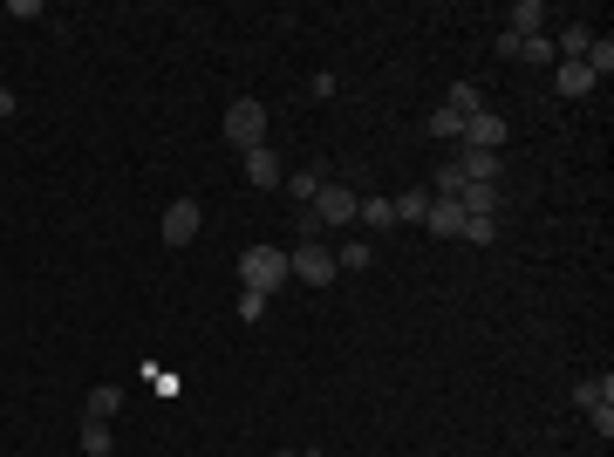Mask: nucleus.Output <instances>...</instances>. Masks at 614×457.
Returning <instances> with one entry per match:
<instances>
[{"label":"nucleus","instance_id":"obj_12","mask_svg":"<svg viewBox=\"0 0 614 457\" xmlns=\"http://www.w3.org/2000/svg\"><path fill=\"white\" fill-rule=\"evenodd\" d=\"M458 212H471V219H499V185H464Z\"/></svg>","mask_w":614,"mask_h":457},{"label":"nucleus","instance_id":"obj_9","mask_svg":"<svg viewBox=\"0 0 614 457\" xmlns=\"http://www.w3.org/2000/svg\"><path fill=\"white\" fill-rule=\"evenodd\" d=\"M423 226L437 232V239H458V232H464V212H458V198H430V212H423Z\"/></svg>","mask_w":614,"mask_h":457},{"label":"nucleus","instance_id":"obj_22","mask_svg":"<svg viewBox=\"0 0 614 457\" xmlns=\"http://www.w3.org/2000/svg\"><path fill=\"white\" fill-rule=\"evenodd\" d=\"M280 191H287L294 205H314V191H321V178H314V171H301V178H280Z\"/></svg>","mask_w":614,"mask_h":457},{"label":"nucleus","instance_id":"obj_24","mask_svg":"<svg viewBox=\"0 0 614 457\" xmlns=\"http://www.w3.org/2000/svg\"><path fill=\"white\" fill-rule=\"evenodd\" d=\"M464 246H492V219H471V212H464V232H458Z\"/></svg>","mask_w":614,"mask_h":457},{"label":"nucleus","instance_id":"obj_27","mask_svg":"<svg viewBox=\"0 0 614 457\" xmlns=\"http://www.w3.org/2000/svg\"><path fill=\"white\" fill-rule=\"evenodd\" d=\"M294 232H301V239H321V219H314V205H301V212H294Z\"/></svg>","mask_w":614,"mask_h":457},{"label":"nucleus","instance_id":"obj_17","mask_svg":"<svg viewBox=\"0 0 614 457\" xmlns=\"http://www.w3.org/2000/svg\"><path fill=\"white\" fill-rule=\"evenodd\" d=\"M444 110L458 116V123H471V116L485 110V96H478V89H471V82H458V89H451V103H444Z\"/></svg>","mask_w":614,"mask_h":457},{"label":"nucleus","instance_id":"obj_7","mask_svg":"<svg viewBox=\"0 0 614 457\" xmlns=\"http://www.w3.org/2000/svg\"><path fill=\"white\" fill-rule=\"evenodd\" d=\"M499 144H505V116L499 110H478L471 123H464V151H492L499 157Z\"/></svg>","mask_w":614,"mask_h":457},{"label":"nucleus","instance_id":"obj_10","mask_svg":"<svg viewBox=\"0 0 614 457\" xmlns=\"http://www.w3.org/2000/svg\"><path fill=\"white\" fill-rule=\"evenodd\" d=\"M539 28H546V7H539V0H519V7L505 14V35H512V41L539 35Z\"/></svg>","mask_w":614,"mask_h":457},{"label":"nucleus","instance_id":"obj_2","mask_svg":"<svg viewBox=\"0 0 614 457\" xmlns=\"http://www.w3.org/2000/svg\"><path fill=\"white\" fill-rule=\"evenodd\" d=\"M226 144L239 157L246 151H260V144H267V110H260V103H253V96H239V103H232L226 110Z\"/></svg>","mask_w":614,"mask_h":457},{"label":"nucleus","instance_id":"obj_3","mask_svg":"<svg viewBox=\"0 0 614 457\" xmlns=\"http://www.w3.org/2000/svg\"><path fill=\"white\" fill-rule=\"evenodd\" d=\"M287 280H307V287H328V280H335V253H328L321 239H301V246L287 253Z\"/></svg>","mask_w":614,"mask_h":457},{"label":"nucleus","instance_id":"obj_20","mask_svg":"<svg viewBox=\"0 0 614 457\" xmlns=\"http://www.w3.org/2000/svg\"><path fill=\"white\" fill-rule=\"evenodd\" d=\"M423 191H430V198H458V191H464L458 164H437V178H430V185H423Z\"/></svg>","mask_w":614,"mask_h":457},{"label":"nucleus","instance_id":"obj_30","mask_svg":"<svg viewBox=\"0 0 614 457\" xmlns=\"http://www.w3.org/2000/svg\"><path fill=\"white\" fill-rule=\"evenodd\" d=\"M301 457H321V451H301Z\"/></svg>","mask_w":614,"mask_h":457},{"label":"nucleus","instance_id":"obj_4","mask_svg":"<svg viewBox=\"0 0 614 457\" xmlns=\"http://www.w3.org/2000/svg\"><path fill=\"white\" fill-rule=\"evenodd\" d=\"M355 185H321L314 191V219H321V232H335V226H355Z\"/></svg>","mask_w":614,"mask_h":457},{"label":"nucleus","instance_id":"obj_15","mask_svg":"<svg viewBox=\"0 0 614 457\" xmlns=\"http://www.w3.org/2000/svg\"><path fill=\"white\" fill-rule=\"evenodd\" d=\"M553 89H560V96H587V89H594L587 62H553Z\"/></svg>","mask_w":614,"mask_h":457},{"label":"nucleus","instance_id":"obj_25","mask_svg":"<svg viewBox=\"0 0 614 457\" xmlns=\"http://www.w3.org/2000/svg\"><path fill=\"white\" fill-rule=\"evenodd\" d=\"M260 314H267V294H246V287H239V321H260Z\"/></svg>","mask_w":614,"mask_h":457},{"label":"nucleus","instance_id":"obj_8","mask_svg":"<svg viewBox=\"0 0 614 457\" xmlns=\"http://www.w3.org/2000/svg\"><path fill=\"white\" fill-rule=\"evenodd\" d=\"M451 164H458L464 185H499V157H492V151H458Z\"/></svg>","mask_w":614,"mask_h":457},{"label":"nucleus","instance_id":"obj_11","mask_svg":"<svg viewBox=\"0 0 614 457\" xmlns=\"http://www.w3.org/2000/svg\"><path fill=\"white\" fill-rule=\"evenodd\" d=\"M116 410H123V389H110V382H96V389L82 396V417H89V423H110Z\"/></svg>","mask_w":614,"mask_h":457},{"label":"nucleus","instance_id":"obj_6","mask_svg":"<svg viewBox=\"0 0 614 457\" xmlns=\"http://www.w3.org/2000/svg\"><path fill=\"white\" fill-rule=\"evenodd\" d=\"M198 219H205V212H198L192 198H171V205H164V246H192Z\"/></svg>","mask_w":614,"mask_h":457},{"label":"nucleus","instance_id":"obj_21","mask_svg":"<svg viewBox=\"0 0 614 457\" xmlns=\"http://www.w3.org/2000/svg\"><path fill=\"white\" fill-rule=\"evenodd\" d=\"M362 267H369V239H348L335 253V273H362Z\"/></svg>","mask_w":614,"mask_h":457},{"label":"nucleus","instance_id":"obj_29","mask_svg":"<svg viewBox=\"0 0 614 457\" xmlns=\"http://www.w3.org/2000/svg\"><path fill=\"white\" fill-rule=\"evenodd\" d=\"M273 457H301V451H273Z\"/></svg>","mask_w":614,"mask_h":457},{"label":"nucleus","instance_id":"obj_26","mask_svg":"<svg viewBox=\"0 0 614 457\" xmlns=\"http://www.w3.org/2000/svg\"><path fill=\"white\" fill-rule=\"evenodd\" d=\"M430 130H437V137H464V123L451 110H430Z\"/></svg>","mask_w":614,"mask_h":457},{"label":"nucleus","instance_id":"obj_28","mask_svg":"<svg viewBox=\"0 0 614 457\" xmlns=\"http://www.w3.org/2000/svg\"><path fill=\"white\" fill-rule=\"evenodd\" d=\"M7 116H14V89H0V123H7Z\"/></svg>","mask_w":614,"mask_h":457},{"label":"nucleus","instance_id":"obj_1","mask_svg":"<svg viewBox=\"0 0 614 457\" xmlns=\"http://www.w3.org/2000/svg\"><path fill=\"white\" fill-rule=\"evenodd\" d=\"M280 280H287V253L280 246H246L239 253V287L246 294H273Z\"/></svg>","mask_w":614,"mask_h":457},{"label":"nucleus","instance_id":"obj_13","mask_svg":"<svg viewBox=\"0 0 614 457\" xmlns=\"http://www.w3.org/2000/svg\"><path fill=\"white\" fill-rule=\"evenodd\" d=\"M246 185H260V191H273L280 185V157L260 144V151H246Z\"/></svg>","mask_w":614,"mask_h":457},{"label":"nucleus","instance_id":"obj_19","mask_svg":"<svg viewBox=\"0 0 614 457\" xmlns=\"http://www.w3.org/2000/svg\"><path fill=\"white\" fill-rule=\"evenodd\" d=\"M355 219H362V226H376V232H389V226H396L389 198H362V205H355Z\"/></svg>","mask_w":614,"mask_h":457},{"label":"nucleus","instance_id":"obj_5","mask_svg":"<svg viewBox=\"0 0 614 457\" xmlns=\"http://www.w3.org/2000/svg\"><path fill=\"white\" fill-rule=\"evenodd\" d=\"M574 403H587V423H594V430H601V437H614V376H601V382H580L574 389Z\"/></svg>","mask_w":614,"mask_h":457},{"label":"nucleus","instance_id":"obj_14","mask_svg":"<svg viewBox=\"0 0 614 457\" xmlns=\"http://www.w3.org/2000/svg\"><path fill=\"white\" fill-rule=\"evenodd\" d=\"M389 212H396V226H423V212H430V191H396V198H389Z\"/></svg>","mask_w":614,"mask_h":457},{"label":"nucleus","instance_id":"obj_16","mask_svg":"<svg viewBox=\"0 0 614 457\" xmlns=\"http://www.w3.org/2000/svg\"><path fill=\"white\" fill-rule=\"evenodd\" d=\"M580 62H587V76H594V82H601V76H614V41H608V35H594Z\"/></svg>","mask_w":614,"mask_h":457},{"label":"nucleus","instance_id":"obj_23","mask_svg":"<svg viewBox=\"0 0 614 457\" xmlns=\"http://www.w3.org/2000/svg\"><path fill=\"white\" fill-rule=\"evenodd\" d=\"M82 451H89V457H110V423H82Z\"/></svg>","mask_w":614,"mask_h":457},{"label":"nucleus","instance_id":"obj_18","mask_svg":"<svg viewBox=\"0 0 614 457\" xmlns=\"http://www.w3.org/2000/svg\"><path fill=\"white\" fill-rule=\"evenodd\" d=\"M512 62H539V69H553L560 55H553V41H546V35H526V41H519V55H512Z\"/></svg>","mask_w":614,"mask_h":457}]
</instances>
